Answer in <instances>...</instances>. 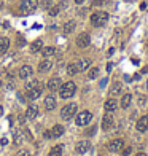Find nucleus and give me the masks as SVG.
Wrapping results in <instances>:
<instances>
[{
	"label": "nucleus",
	"instance_id": "obj_1",
	"mask_svg": "<svg viewBox=\"0 0 148 156\" xmlns=\"http://www.w3.org/2000/svg\"><path fill=\"white\" fill-rule=\"evenodd\" d=\"M77 91V85L73 83V81H67V83H64L61 88H59V96H61L62 99H70L73 94H75Z\"/></svg>",
	"mask_w": 148,
	"mask_h": 156
},
{
	"label": "nucleus",
	"instance_id": "obj_2",
	"mask_svg": "<svg viewBox=\"0 0 148 156\" xmlns=\"http://www.w3.org/2000/svg\"><path fill=\"white\" fill-rule=\"evenodd\" d=\"M107 21H108V13H105V11H96L91 15V24L94 27L104 26Z\"/></svg>",
	"mask_w": 148,
	"mask_h": 156
},
{
	"label": "nucleus",
	"instance_id": "obj_3",
	"mask_svg": "<svg viewBox=\"0 0 148 156\" xmlns=\"http://www.w3.org/2000/svg\"><path fill=\"white\" fill-rule=\"evenodd\" d=\"M77 112H78L77 104H67L66 107H62V110H61V116H62V120L68 121V120H72V118L75 116Z\"/></svg>",
	"mask_w": 148,
	"mask_h": 156
},
{
	"label": "nucleus",
	"instance_id": "obj_4",
	"mask_svg": "<svg viewBox=\"0 0 148 156\" xmlns=\"http://www.w3.org/2000/svg\"><path fill=\"white\" fill-rule=\"evenodd\" d=\"M38 7V0H22L21 2V13L24 15H29L34 10H37Z\"/></svg>",
	"mask_w": 148,
	"mask_h": 156
},
{
	"label": "nucleus",
	"instance_id": "obj_5",
	"mask_svg": "<svg viewBox=\"0 0 148 156\" xmlns=\"http://www.w3.org/2000/svg\"><path fill=\"white\" fill-rule=\"evenodd\" d=\"M92 120V113L91 112H88V110H85V112H80L77 115V124L78 126H86V124H89Z\"/></svg>",
	"mask_w": 148,
	"mask_h": 156
},
{
	"label": "nucleus",
	"instance_id": "obj_6",
	"mask_svg": "<svg viewBox=\"0 0 148 156\" xmlns=\"http://www.w3.org/2000/svg\"><path fill=\"white\" fill-rule=\"evenodd\" d=\"M89 43H91V37H89V34H80L77 37V46L78 48H88L89 46Z\"/></svg>",
	"mask_w": 148,
	"mask_h": 156
},
{
	"label": "nucleus",
	"instance_id": "obj_7",
	"mask_svg": "<svg viewBox=\"0 0 148 156\" xmlns=\"http://www.w3.org/2000/svg\"><path fill=\"white\" fill-rule=\"evenodd\" d=\"M41 93H43V83H40L37 88L34 89H30V91H27V100H35V99H38Z\"/></svg>",
	"mask_w": 148,
	"mask_h": 156
},
{
	"label": "nucleus",
	"instance_id": "obj_8",
	"mask_svg": "<svg viewBox=\"0 0 148 156\" xmlns=\"http://www.w3.org/2000/svg\"><path fill=\"white\" fill-rule=\"evenodd\" d=\"M123 145H124V142H123V139H115V140H112L108 143V151L110 153H116V151H119V150H123Z\"/></svg>",
	"mask_w": 148,
	"mask_h": 156
},
{
	"label": "nucleus",
	"instance_id": "obj_9",
	"mask_svg": "<svg viewBox=\"0 0 148 156\" xmlns=\"http://www.w3.org/2000/svg\"><path fill=\"white\" fill-rule=\"evenodd\" d=\"M91 150V143L88 140H81V142H78L77 143V146H75V151L78 155H85V153H88V151Z\"/></svg>",
	"mask_w": 148,
	"mask_h": 156
},
{
	"label": "nucleus",
	"instance_id": "obj_10",
	"mask_svg": "<svg viewBox=\"0 0 148 156\" xmlns=\"http://www.w3.org/2000/svg\"><path fill=\"white\" fill-rule=\"evenodd\" d=\"M32 73H34V68H32L30 65H22L19 68V72H18V77L22 78V80H27V78L32 77Z\"/></svg>",
	"mask_w": 148,
	"mask_h": 156
},
{
	"label": "nucleus",
	"instance_id": "obj_11",
	"mask_svg": "<svg viewBox=\"0 0 148 156\" xmlns=\"http://www.w3.org/2000/svg\"><path fill=\"white\" fill-rule=\"evenodd\" d=\"M48 89L51 91V93H54V91H59V88L62 86V81H61V78L59 77H54V78H51V80L48 81Z\"/></svg>",
	"mask_w": 148,
	"mask_h": 156
},
{
	"label": "nucleus",
	"instance_id": "obj_12",
	"mask_svg": "<svg viewBox=\"0 0 148 156\" xmlns=\"http://www.w3.org/2000/svg\"><path fill=\"white\" fill-rule=\"evenodd\" d=\"M135 127H137V131H138V132H145V131H148V115L142 116L140 120L137 121Z\"/></svg>",
	"mask_w": 148,
	"mask_h": 156
},
{
	"label": "nucleus",
	"instance_id": "obj_13",
	"mask_svg": "<svg viewBox=\"0 0 148 156\" xmlns=\"http://www.w3.org/2000/svg\"><path fill=\"white\" fill-rule=\"evenodd\" d=\"M37 115H38V107H37V105H34V104L29 105V107H27V110H26L27 120H35Z\"/></svg>",
	"mask_w": 148,
	"mask_h": 156
},
{
	"label": "nucleus",
	"instance_id": "obj_14",
	"mask_svg": "<svg viewBox=\"0 0 148 156\" xmlns=\"http://www.w3.org/2000/svg\"><path fill=\"white\" fill-rule=\"evenodd\" d=\"M112 126H113V116H112V113L108 112V113L102 118V129H104V131H108Z\"/></svg>",
	"mask_w": 148,
	"mask_h": 156
},
{
	"label": "nucleus",
	"instance_id": "obj_15",
	"mask_svg": "<svg viewBox=\"0 0 148 156\" xmlns=\"http://www.w3.org/2000/svg\"><path fill=\"white\" fill-rule=\"evenodd\" d=\"M51 68H53V61H51V59H48V57H46L45 61H41V62L38 64V72H41V73L51 70Z\"/></svg>",
	"mask_w": 148,
	"mask_h": 156
},
{
	"label": "nucleus",
	"instance_id": "obj_16",
	"mask_svg": "<svg viewBox=\"0 0 148 156\" xmlns=\"http://www.w3.org/2000/svg\"><path fill=\"white\" fill-rule=\"evenodd\" d=\"M64 126L62 124H56V126H53V129L49 131L51 132V139H57V137H62V134H64Z\"/></svg>",
	"mask_w": 148,
	"mask_h": 156
},
{
	"label": "nucleus",
	"instance_id": "obj_17",
	"mask_svg": "<svg viewBox=\"0 0 148 156\" xmlns=\"http://www.w3.org/2000/svg\"><path fill=\"white\" fill-rule=\"evenodd\" d=\"M45 108L46 110H54L56 108V97H54L53 94L45 97Z\"/></svg>",
	"mask_w": 148,
	"mask_h": 156
},
{
	"label": "nucleus",
	"instance_id": "obj_18",
	"mask_svg": "<svg viewBox=\"0 0 148 156\" xmlns=\"http://www.w3.org/2000/svg\"><path fill=\"white\" fill-rule=\"evenodd\" d=\"M104 108H105V112H115V110L118 108V102H116V99H108L107 102L104 104Z\"/></svg>",
	"mask_w": 148,
	"mask_h": 156
},
{
	"label": "nucleus",
	"instance_id": "obj_19",
	"mask_svg": "<svg viewBox=\"0 0 148 156\" xmlns=\"http://www.w3.org/2000/svg\"><path fill=\"white\" fill-rule=\"evenodd\" d=\"M8 48H10V40L7 37H0V54L7 53Z\"/></svg>",
	"mask_w": 148,
	"mask_h": 156
},
{
	"label": "nucleus",
	"instance_id": "obj_20",
	"mask_svg": "<svg viewBox=\"0 0 148 156\" xmlns=\"http://www.w3.org/2000/svg\"><path fill=\"white\" fill-rule=\"evenodd\" d=\"M89 65H91V61H89V59H81V61L77 62L78 72H85L86 68H89Z\"/></svg>",
	"mask_w": 148,
	"mask_h": 156
},
{
	"label": "nucleus",
	"instance_id": "obj_21",
	"mask_svg": "<svg viewBox=\"0 0 148 156\" xmlns=\"http://www.w3.org/2000/svg\"><path fill=\"white\" fill-rule=\"evenodd\" d=\"M75 26H77L75 21H67L66 24H64V34H72V32L75 30Z\"/></svg>",
	"mask_w": 148,
	"mask_h": 156
},
{
	"label": "nucleus",
	"instance_id": "obj_22",
	"mask_svg": "<svg viewBox=\"0 0 148 156\" xmlns=\"http://www.w3.org/2000/svg\"><path fill=\"white\" fill-rule=\"evenodd\" d=\"M64 7H67V3H66V2L59 3V5H56V7H51V8H49V15H51V16H56V15H59V11H61Z\"/></svg>",
	"mask_w": 148,
	"mask_h": 156
},
{
	"label": "nucleus",
	"instance_id": "obj_23",
	"mask_svg": "<svg viewBox=\"0 0 148 156\" xmlns=\"http://www.w3.org/2000/svg\"><path fill=\"white\" fill-rule=\"evenodd\" d=\"M41 48H43V42L41 40H35L30 45V53H38V51H41Z\"/></svg>",
	"mask_w": 148,
	"mask_h": 156
},
{
	"label": "nucleus",
	"instance_id": "obj_24",
	"mask_svg": "<svg viewBox=\"0 0 148 156\" xmlns=\"http://www.w3.org/2000/svg\"><path fill=\"white\" fill-rule=\"evenodd\" d=\"M62 151H64V145H56L51 148L48 156H62Z\"/></svg>",
	"mask_w": 148,
	"mask_h": 156
},
{
	"label": "nucleus",
	"instance_id": "obj_25",
	"mask_svg": "<svg viewBox=\"0 0 148 156\" xmlns=\"http://www.w3.org/2000/svg\"><path fill=\"white\" fill-rule=\"evenodd\" d=\"M121 91H123V86H121V83H115L112 88H110V96H118V94H121Z\"/></svg>",
	"mask_w": 148,
	"mask_h": 156
},
{
	"label": "nucleus",
	"instance_id": "obj_26",
	"mask_svg": "<svg viewBox=\"0 0 148 156\" xmlns=\"http://www.w3.org/2000/svg\"><path fill=\"white\" fill-rule=\"evenodd\" d=\"M131 102H132V96H131V94H124L123 99H121V104H119V105H121L123 108H127L129 105H131Z\"/></svg>",
	"mask_w": 148,
	"mask_h": 156
},
{
	"label": "nucleus",
	"instance_id": "obj_27",
	"mask_svg": "<svg viewBox=\"0 0 148 156\" xmlns=\"http://www.w3.org/2000/svg\"><path fill=\"white\" fill-rule=\"evenodd\" d=\"M54 53H56V48H53V46H45V48H41V54H43L45 57L53 56Z\"/></svg>",
	"mask_w": 148,
	"mask_h": 156
},
{
	"label": "nucleus",
	"instance_id": "obj_28",
	"mask_svg": "<svg viewBox=\"0 0 148 156\" xmlns=\"http://www.w3.org/2000/svg\"><path fill=\"white\" fill-rule=\"evenodd\" d=\"M77 73H78V67H77V64H68V65H67V75L73 77V75H77Z\"/></svg>",
	"mask_w": 148,
	"mask_h": 156
},
{
	"label": "nucleus",
	"instance_id": "obj_29",
	"mask_svg": "<svg viewBox=\"0 0 148 156\" xmlns=\"http://www.w3.org/2000/svg\"><path fill=\"white\" fill-rule=\"evenodd\" d=\"M41 83V81H38V80H32V81H29V83H26V91H30V89H34V88H37Z\"/></svg>",
	"mask_w": 148,
	"mask_h": 156
},
{
	"label": "nucleus",
	"instance_id": "obj_30",
	"mask_svg": "<svg viewBox=\"0 0 148 156\" xmlns=\"http://www.w3.org/2000/svg\"><path fill=\"white\" fill-rule=\"evenodd\" d=\"M40 7L45 10H49L53 7V0H40Z\"/></svg>",
	"mask_w": 148,
	"mask_h": 156
},
{
	"label": "nucleus",
	"instance_id": "obj_31",
	"mask_svg": "<svg viewBox=\"0 0 148 156\" xmlns=\"http://www.w3.org/2000/svg\"><path fill=\"white\" fill-rule=\"evenodd\" d=\"M97 75H99V68L92 67L89 70V73H88V78H89V80H94V78H97Z\"/></svg>",
	"mask_w": 148,
	"mask_h": 156
},
{
	"label": "nucleus",
	"instance_id": "obj_32",
	"mask_svg": "<svg viewBox=\"0 0 148 156\" xmlns=\"http://www.w3.org/2000/svg\"><path fill=\"white\" fill-rule=\"evenodd\" d=\"M21 142H22V134H21L19 131H16V132H15V143L19 145Z\"/></svg>",
	"mask_w": 148,
	"mask_h": 156
},
{
	"label": "nucleus",
	"instance_id": "obj_33",
	"mask_svg": "<svg viewBox=\"0 0 148 156\" xmlns=\"http://www.w3.org/2000/svg\"><path fill=\"white\" fill-rule=\"evenodd\" d=\"M131 153H132V148H131V146H127V148H124L121 151V156H129Z\"/></svg>",
	"mask_w": 148,
	"mask_h": 156
},
{
	"label": "nucleus",
	"instance_id": "obj_34",
	"mask_svg": "<svg viewBox=\"0 0 148 156\" xmlns=\"http://www.w3.org/2000/svg\"><path fill=\"white\" fill-rule=\"evenodd\" d=\"M16 156H32V155H30V151H27V150H21Z\"/></svg>",
	"mask_w": 148,
	"mask_h": 156
},
{
	"label": "nucleus",
	"instance_id": "obj_35",
	"mask_svg": "<svg viewBox=\"0 0 148 156\" xmlns=\"http://www.w3.org/2000/svg\"><path fill=\"white\" fill-rule=\"evenodd\" d=\"M104 3V0H94V2H92V7H100Z\"/></svg>",
	"mask_w": 148,
	"mask_h": 156
},
{
	"label": "nucleus",
	"instance_id": "obj_36",
	"mask_svg": "<svg viewBox=\"0 0 148 156\" xmlns=\"http://www.w3.org/2000/svg\"><path fill=\"white\" fill-rule=\"evenodd\" d=\"M26 120H27V116H26V115H24V116L21 115V116H19V124L24 126V124H26Z\"/></svg>",
	"mask_w": 148,
	"mask_h": 156
},
{
	"label": "nucleus",
	"instance_id": "obj_37",
	"mask_svg": "<svg viewBox=\"0 0 148 156\" xmlns=\"http://www.w3.org/2000/svg\"><path fill=\"white\" fill-rule=\"evenodd\" d=\"M18 45H19V46H24V45H26V42H24L22 37H18Z\"/></svg>",
	"mask_w": 148,
	"mask_h": 156
},
{
	"label": "nucleus",
	"instance_id": "obj_38",
	"mask_svg": "<svg viewBox=\"0 0 148 156\" xmlns=\"http://www.w3.org/2000/svg\"><path fill=\"white\" fill-rule=\"evenodd\" d=\"M45 139H51V132H49V131H45Z\"/></svg>",
	"mask_w": 148,
	"mask_h": 156
},
{
	"label": "nucleus",
	"instance_id": "obj_39",
	"mask_svg": "<svg viewBox=\"0 0 148 156\" xmlns=\"http://www.w3.org/2000/svg\"><path fill=\"white\" fill-rule=\"evenodd\" d=\"M94 132H96V127H91V129L88 131L86 134H88V135H92V134H94Z\"/></svg>",
	"mask_w": 148,
	"mask_h": 156
},
{
	"label": "nucleus",
	"instance_id": "obj_40",
	"mask_svg": "<svg viewBox=\"0 0 148 156\" xmlns=\"http://www.w3.org/2000/svg\"><path fill=\"white\" fill-rule=\"evenodd\" d=\"M132 64H135V65H137V64H138V59H137V57H132Z\"/></svg>",
	"mask_w": 148,
	"mask_h": 156
},
{
	"label": "nucleus",
	"instance_id": "obj_41",
	"mask_svg": "<svg viewBox=\"0 0 148 156\" xmlns=\"http://www.w3.org/2000/svg\"><path fill=\"white\" fill-rule=\"evenodd\" d=\"M85 2V0H75V3H78V5H80V3H83Z\"/></svg>",
	"mask_w": 148,
	"mask_h": 156
},
{
	"label": "nucleus",
	"instance_id": "obj_42",
	"mask_svg": "<svg viewBox=\"0 0 148 156\" xmlns=\"http://www.w3.org/2000/svg\"><path fill=\"white\" fill-rule=\"evenodd\" d=\"M134 156H147L145 153H137V155H134Z\"/></svg>",
	"mask_w": 148,
	"mask_h": 156
},
{
	"label": "nucleus",
	"instance_id": "obj_43",
	"mask_svg": "<svg viewBox=\"0 0 148 156\" xmlns=\"http://www.w3.org/2000/svg\"><path fill=\"white\" fill-rule=\"evenodd\" d=\"M2 113H3V108H2V107H0V116H2Z\"/></svg>",
	"mask_w": 148,
	"mask_h": 156
},
{
	"label": "nucleus",
	"instance_id": "obj_44",
	"mask_svg": "<svg viewBox=\"0 0 148 156\" xmlns=\"http://www.w3.org/2000/svg\"><path fill=\"white\" fill-rule=\"evenodd\" d=\"M147 88H148V81H147Z\"/></svg>",
	"mask_w": 148,
	"mask_h": 156
},
{
	"label": "nucleus",
	"instance_id": "obj_45",
	"mask_svg": "<svg viewBox=\"0 0 148 156\" xmlns=\"http://www.w3.org/2000/svg\"><path fill=\"white\" fill-rule=\"evenodd\" d=\"M0 88H2V83H0Z\"/></svg>",
	"mask_w": 148,
	"mask_h": 156
}]
</instances>
